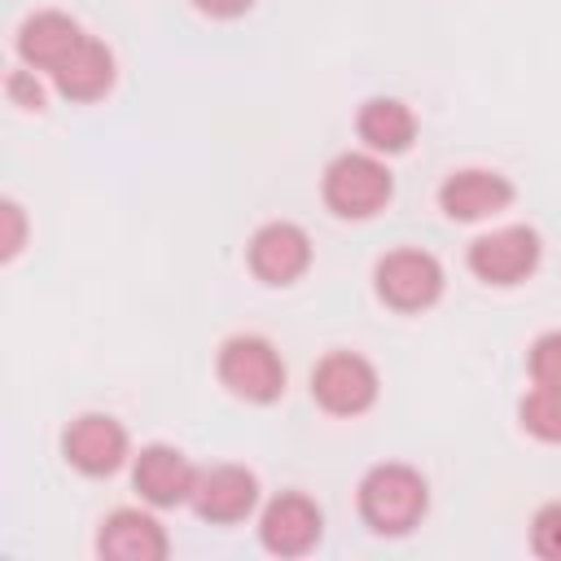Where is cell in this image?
I'll use <instances>...</instances> for the list:
<instances>
[{
	"mask_svg": "<svg viewBox=\"0 0 561 561\" xmlns=\"http://www.w3.org/2000/svg\"><path fill=\"white\" fill-rule=\"evenodd\" d=\"M517 197L513 180L491 171V167H460L451 171L443 184H438V206L447 219L456 224H478V219H491L500 210H508Z\"/></svg>",
	"mask_w": 561,
	"mask_h": 561,
	"instance_id": "12",
	"label": "cell"
},
{
	"mask_svg": "<svg viewBox=\"0 0 561 561\" xmlns=\"http://www.w3.org/2000/svg\"><path fill=\"white\" fill-rule=\"evenodd\" d=\"M443 263L430 254V250H416V245H399V250H386L373 267V294L390 307V311H430L438 298H443Z\"/></svg>",
	"mask_w": 561,
	"mask_h": 561,
	"instance_id": "4",
	"label": "cell"
},
{
	"mask_svg": "<svg viewBox=\"0 0 561 561\" xmlns=\"http://www.w3.org/2000/svg\"><path fill=\"white\" fill-rule=\"evenodd\" d=\"M245 263L263 285H294L311 267V237L294 219H267L245 245Z\"/></svg>",
	"mask_w": 561,
	"mask_h": 561,
	"instance_id": "10",
	"label": "cell"
},
{
	"mask_svg": "<svg viewBox=\"0 0 561 561\" xmlns=\"http://www.w3.org/2000/svg\"><path fill=\"white\" fill-rule=\"evenodd\" d=\"M381 394L377 364L359 351H329L311 368V399L329 416H364Z\"/></svg>",
	"mask_w": 561,
	"mask_h": 561,
	"instance_id": "6",
	"label": "cell"
},
{
	"mask_svg": "<svg viewBox=\"0 0 561 561\" xmlns=\"http://www.w3.org/2000/svg\"><path fill=\"white\" fill-rule=\"evenodd\" d=\"M526 373H530L535 386L561 390V329L539 333V337L530 342V351H526Z\"/></svg>",
	"mask_w": 561,
	"mask_h": 561,
	"instance_id": "18",
	"label": "cell"
},
{
	"mask_svg": "<svg viewBox=\"0 0 561 561\" xmlns=\"http://www.w3.org/2000/svg\"><path fill=\"white\" fill-rule=\"evenodd\" d=\"M61 456L83 478H110L131 460V438L118 416L83 412L61 430Z\"/></svg>",
	"mask_w": 561,
	"mask_h": 561,
	"instance_id": "7",
	"label": "cell"
},
{
	"mask_svg": "<svg viewBox=\"0 0 561 561\" xmlns=\"http://www.w3.org/2000/svg\"><path fill=\"white\" fill-rule=\"evenodd\" d=\"M355 508L373 535L403 539L430 513V482L421 478V469H412L403 460H381L359 478Z\"/></svg>",
	"mask_w": 561,
	"mask_h": 561,
	"instance_id": "1",
	"label": "cell"
},
{
	"mask_svg": "<svg viewBox=\"0 0 561 561\" xmlns=\"http://www.w3.org/2000/svg\"><path fill=\"white\" fill-rule=\"evenodd\" d=\"M83 35H88V31H83L70 13H61V9H39V13H26V18H22L13 48H18L22 66L53 75V70L83 44Z\"/></svg>",
	"mask_w": 561,
	"mask_h": 561,
	"instance_id": "14",
	"label": "cell"
},
{
	"mask_svg": "<svg viewBox=\"0 0 561 561\" xmlns=\"http://www.w3.org/2000/svg\"><path fill=\"white\" fill-rule=\"evenodd\" d=\"M543 259V241L530 224H504V228H491L482 237L469 241L465 250V263L469 272L482 280V285H495V289H513L522 280L535 276Z\"/></svg>",
	"mask_w": 561,
	"mask_h": 561,
	"instance_id": "5",
	"label": "cell"
},
{
	"mask_svg": "<svg viewBox=\"0 0 561 561\" xmlns=\"http://www.w3.org/2000/svg\"><path fill=\"white\" fill-rule=\"evenodd\" d=\"M530 552L539 561H561V500H548L530 517Z\"/></svg>",
	"mask_w": 561,
	"mask_h": 561,
	"instance_id": "19",
	"label": "cell"
},
{
	"mask_svg": "<svg viewBox=\"0 0 561 561\" xmlns=\"http://www.w3.org/2000/svg\"><path fill=\"white\" fill-rule=\"evenodd\" d=\"M118 70H114V53L96 39V35H83V44L53 70V88L75 101V105H92L101 96H110Z\"/></svg>",
	"mask_w": 561,
	"mask_h": 561,
	"instance_id": "15",
	"label": "cell"
},
{
	"mask_svg": "<svg viewBox=\"0 0 561 561\" xmlns=\"http://www.w3.org/2000/svg\"><path fill=\"white\" fill-rule=\"evenodd\" d=\"M0 219H4L0 259H4V263H13V259L22 254V245H26V215H22V206H18L13 197H4V202H0Z\"/></svg>",
	"mask_w": 561,
	"mask_h": 561,
	"instance_id": "20",
	"label": "cell"
},
{
	"mask_svg": "<svg viewBox=\"0 0 561 561\" xmlns=\"http://www.w3.org/2000/svg\"><path fill=\"white\" fill-rule=\"evenodd\" d=\"M215 377L232 399H245V403H259V408L276 403L285 394V381H289L280 351L263 333L224 337L219 355H215Z\"/></svg>",
	"mask_w": 561,
	"mask_h": 561,
	"instance_id": "3",
	"label": "cell"
},
{
	"mask_svg": "<svg viewBox=\"0 0 561 561\" xmlns=\"http://www.w3.org/2000/svg\"><path fill=\"white\" fill-rule=\"evenodd\" d=\"M197 465L171 447V443H145L131 456V491L149 504V508H180L193 500L197 486Z\"/></svg>",
	"mask_w": 561,
	"mask_h": 561,
	"instance_id": "9",
	"label": "cell"
},
{
	"mask_svg": "<svg viewBox=\"0 0 561 561\" xmlns=\"http://www.w3.org/2000/svg\"><path fill=\"white\" fill-rule=\"evenodd\" d=\"M206 18H219V22H228V18H241V13H250L254 9V0H193Z\"/></svg>",
	"mask_w": 561,
	"mask_h": 561,
	"instance_id": "22",
	"label": "cell"
},
{
	"mask_svg": "<svg viewBox=\"0 0 561 561\" xmlns=\"http://www.w3.org/2000/svg\"><path fill=\"white\" fill-rule=\"evenodd\" d=\"M324 535V513L302 491H280L259 508V543L272 557H307Z\"/></svg>",
	"mask_w": 561,
	"mask_h": 561,
	"instance_id": "8",
	"label": "cell"
},
{
	"mask_svg": "<svg viewBox=\"0 0 561 561\" xmlns=\"http://www.w3.org/2000/svg\"><path fill=\"white\" fill-rule=\"evenodd\" d=\"M320 197L337 219H373L394 197V175L381 153L346 149L320 175Z\"/></svg>",
	"mask_w": 561,
	"mask_h": 561,
	"instance_id": "2",
	"label": "cell"
},
{
	"mask_svg": "<svg viewBox=\"0 0 561 561\" xmlns=\"http://www.w3.org/2000/svg\"><path fill=\"white\" fill-rule=\"evenodd\" d=\"M188 504L210 526H237L250 513H259V478L245 465H210L197 473Z\"/></svg>",
	"mask_w": 561,
	"mask_h": 561,
	"instance_id": "11",
	"label": "cell"
},
{
	"mask_svg": "<svg viewBox=\"0 0 561 561\" xmlns=\"http://www.w3.org/2000/svg\"><path fill=\"white\" fill-rule=\"evenodd\" d=\"M171 539L149 508H114L96 530L101 561H167Z\"/></svg>",
	"mask_w": 561,
	"mask_h": 561,
	"instance_id": "13",
	"label": "cell"
},
{
	"mask_svg": "<svg viewBox=\"0 0 561 561\" xmlns=\"http://www.w3.org/2000/svg\"><path fill=\"white\" fill-rule=\"evenodd\" d=\"M517 425L539 443H561V390L530 386L517 403Z\"/></svg>",
	"mask_w": 561,
	"mask_h": 561,
	"instance_id": "17",
	"label": "cell"
},
{
	"mask_svg": "<svg viewBox=\"0 0 561 561\" xmlns=\"http://www.w3.org/2000/svg\"><path fill=\"white\" fill-rule=\"evenodd\" d=\"M355 136L364 140L368 153H381V158L408 153L416 140V114L399 96H368L355 114Z\"/></svg>",
	"mask_w": 561,
	"mask_h": 561,
	"instance_id": "16",
	"label": "cell"
},
{
	"mask_svg": "<svg viewBox=\"0 0 561 561\" xmlns=\"http://www.w3.org/2000/svg\"><path fill=\"white\" fill-rule=\"evenodd\" d=\"M4 92H9V101L13 105H22V110H44V83L35 79V70L26 66V70H9V79H4Z\"/></svg>",
	"mask_w": 561,
	"mask_h": 561,
	"instance_id": "21",
	"label": "cell"
}]
</instances>
